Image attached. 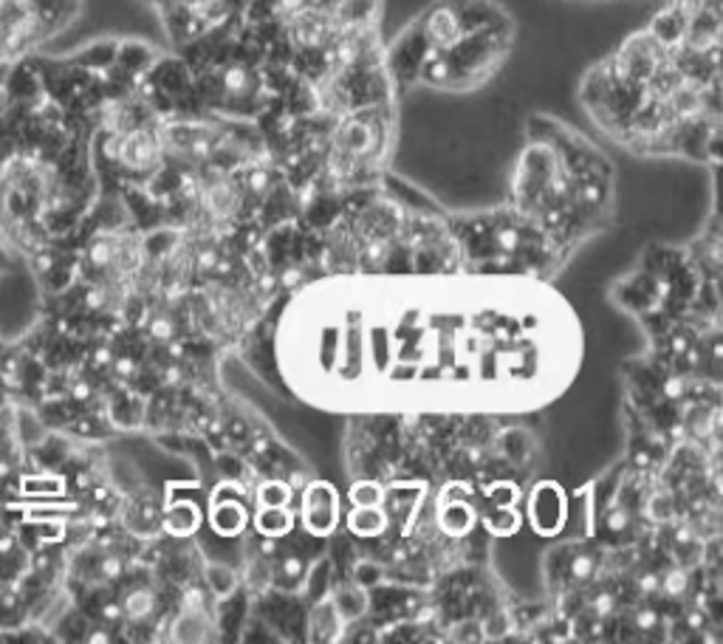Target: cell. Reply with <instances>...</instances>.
Instances as JSON below:
<instances>
[{
    "mask_svg": "<svg viewBox=\"0 0 723 644\" xmlns=\"http://www.w3.org/2000/svg\"><path fill=\"white\" fill-rule=\"evenodd\" d=\"M204 512L193 498H172L167 494L162 501V534L172 540H190L198 534Z\"/></svg>",
    "mask_w": 723,
    "mask_h": 644,
    "instance_id": "7",
    "label": "cell"
},
{
    "mask_svg": "<svg viewBox=\"0 0 723 644\" xmlns=\"http://www.w3.org/2000/svg\"><path fill=\"white\" fill-rule=\"evenodd\" d=\"M526 517L540 537H557L568 523L566 489L557 480H538L526 494Z\"/></svg>",
    "mask_w": 723,
    "mask_h": 644,
    "instance_id": "5",
    "label": "cell"
},
{
    "mask_svg": "<svg viewBox=\"0 0 723 644\" xmlns=\"http://www.w3.org/2000/svg\"><path fill=\"white\" fill-rule=\"evenodd\" d=\"M263 345L288 399L337 415L526 418L566 394L585 334L524 272H337L280 294Z\"/></svg>",
    "mask_w": 723,
    "mask_h": 644,
    "instance_id": "1",
    "label": "cell"
},
{
    "mask_svg": "<svg viewBox=\"0 0 723 644\" xmlns=\"http://www.w3.org/2000/svg\"><path fill=\"white\" fill-rule=\"evenodd\" d=\"M204 585H207V594L212 596L216 602H223L230 600L232 594H237L241 591V574L235 571L232 566H227V563H216V559H207L204 563Z\"/></svg>",
    "mask_w": 723,
    "mask_h": 644,
    "instance_id": "9",
    "label": "cell"
},
{
    "mask_svg": "<svg viewBox=\"0 0 723 644\" xmlns=\"http://www.w3.org/2000/svg\"><path fill=\"white\" fill-rule=\"evenodd\" d=\"M416 26L427 46L441 51V54H447L464 37V26H461V17L452 7V0H436L430 9H424L422 15L416 17Z\"/></svg>",
    "mask_w": 723,
    "mask_h": 644,
    "instance_id": "6",
    "label": "cell"
},
{
    "mask_svg": "<svg viewBox=\"0 0 723 644\" xmlns=\"http://www.w3.org/2000/svg\"><path fill=\"white\" fill-rule=\"evenodd\" d=\"M82 0H0V86L9 68L68 29Z\"/></svg>",
    "mask_w": 723,
    "mask_h": 644,
    "instance_id": "2",
    "label": "cell"
},
{
    "mask_svg": "<svg viewBox=\"0 0 723 644\" xmlns=\"http://www.w3.org/2000/svg\"><path fill=\"white\" fill-rule=\"evenodd\" d=\"M209 529L223 540H237L244 537L251 526V492L241 487L237 480L223 478L207 503Z\"/></svg>",
    "mask_w": 723,
    "mask_h": 644,
    "instance_id": "4",
    "label": "cell"
},
{
    "mask_svg": "<svg viewBox=\"0 0 723 644\" xmlns=\"http://www.w3.org/2000/svg\"><path fill=\"white\" fill-rule=\"evenodd\" d=\"M345 498L351 506H382L385 503V484L376 478H353Z\"/></svg>",
    "mask_w": 723,
    "mask_h": 644,
    "instance_id": "10",
    "label": "cell"
},
{
    "mask_svg": "<svg viewBox=\"0 0 723 644\" xmlns=\"http://www.w3.org/2000/svg\"><path fill=\"white\" fill-rule=\"evenodd\" d=\"M343 515L345 508L339 489L331 480L308 478L306 487L300 489V501H297L300 529L317 540H328L343 526Z\"/></svg>",
    "mask_w": 723,
    "mask_h": 644,
    "instance_id": "3",
    "label": "cell"
},
{
    "mask_svg": "<svg viewBox=\"0 0 723 644\" xmlns=\"http://www.w3.org/2000/svg\"><path fill=\"white\" fill-rule=\"evenodd\" d=\"M249 529L260 537L286 540V537H292L294 531L300 529L297 506L294 503H288V506H255Z\"/></svg>",
    "mask_w": 723,
    "mask_h": 644,
    "instance_id": "8",
    "label": "cell"
}]
</instances>
